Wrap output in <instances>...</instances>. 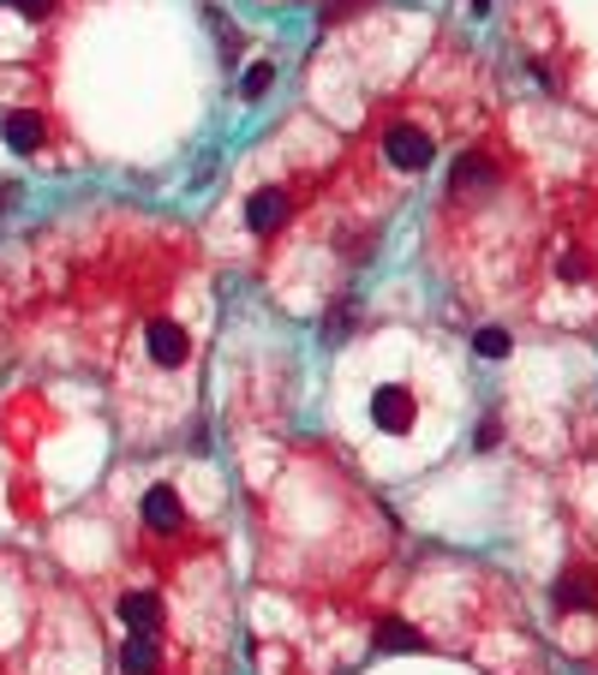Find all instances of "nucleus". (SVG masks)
Masks as SVG:
<instances>
[{
	"label": "nucleus",
	"instance_id": "f257e3e1",
	"mask_svg": "<svg viewBox=\"0 0 598 675\" xmlns=\"http://www.w3.org/2000/svg\"><path fill=\"white\" fill-rule=\"evenodd\" d=\"M413 419H419V401L401 389V383H384V389L372 395V424L377 431L401 436V431H413Z\"/></svg>",
	"mask_w": 598,
	"mask_h": 675
},
{
	"label": "nucleus",
	"instance_id": "f03ea898",
	"mask_svg": "<svg viewBox=\"0 0 598 675\" xmlns=\"http://www.w3.org/2000/svg\"><path fill=\"white\" fill-rule=\"evenodd\" d=\"M384 156L396 162L401 174H419V168H431V156H438V144H431V137L419 132V126H396V132L384 137Z\"/></svg>",
	"mask_w": 598,
	"mask_h": 675
},
{
	"label": "nucleus",
	"instance_id": "7ed1b4c3",
	"mask_svg": "<svg viewBox=\"0 0 598 675\" xmlns=\"http://www.w3.org/2000/svg\"><path fill=\"white\" fill-rule=\"evenodd\" d=\"M144 347H150V359H156L162 370H180L186 359H192V335H186L180 323H150V335H144Z\"/></svg>",
	"mask_w": 598,
	"mask_h": 675
},
{
	"label": "nucleus",
	"instance_id": "20e7f679",
	"mask_svg": "<svg viewBox=\"0 0 598 675\" xmlns=\"http://www.w3.org/2000/svg\"><path fill=\"white\" fill-rule=\"evenodd\" d=\"M139 514H144V527H150V532H180V527H186V508H180V496H174L168 485L144 490Z\"/></svg>",
	"mask_w": 598,
	"mask_h": 675
},
{
	"label": "nucleus",
	"instance_id": "39448f33",
	"mask_svg": "<svg viewBox=\"0 0 598 675\" xmlns=\"http://www.w3.org/2000/svg\"><path fill=\"white\" fill-rule=\"evenodd\" d=\"M246 222H252V233H276V228H288V191H257V198L246 203Z\"/></svg>",
	"mask_w": 598,
	"mask_h": 675
},
{
	"label": "nucleus",
	"instance_id": "423d86ee",
	"mask_svg": "<svg viewBox=\"0 0 598 675\" xmlns=\"http://www.w3.org/2000/svg\"><path fill=\"white\" fill-rule=\"evenodd\" d=\"M120 622L132 633H156L162 628V598L156 591H126V598H120Z\"/></svg>",
	"mask_w": 598,
	"mask_h": 675
},
{
	"label": "nucleus",
	"instance_id": "0eeeda50",
	"mask_svg": "<svg viewBox=\"0 0 598 675\" xmlns=\"http://www.w3.org/2000/svg\"><path fill=\"white\" fill-rule=\"evenodd\" d=\"M120 670H126V675H156V670H162L156 633H132V640H126V652H120Z\"/></svg>",
	"mask_w": 598,
	"mask_h": 675
},
{
	"label": "nucleus",
	"instance_id": "6e6552de",
	"mask_svg": "<svg viewBox=\"0 0 598 675\" xmlns=\"http://www.w3.org/2000/svg\"><path fill=\"white\" fill-rule=\"evenodd\" d=\"M43 137H48L43 114H7V144L19 150V156H31V150H43Z\"/></svg>",
	"mask_w": 598,
	"mask_h": 675
},
{
	"label": "nucleus",
	"instance_id": "1a4fd4ad",
	"mask_svg": "<svg viewBox=\"0 0 598 675\" xmlns=\"http://www.w3.org/2000/svg\"><path fill=\"white\" fill-rule=\"evenodd\" d=\"M372 640H377V652H425V633L396 622V616H389V622H377Z\"/></svg>",
	"mask_w": 598,
	"mask_h": 675
},
{
	"label": "nucleus",
	"instance_id": "9d476101",
	"mask_svg": "<svg viewBox=\"0 0 598 675\" xmlns=\"http://www.w3.org/2000/svg\"><path fill=\"white\" fill-rule=\"evenodd\" d=\"M497 180V168L485 156H461L455 162V191H479V186H491Z\"/></svg>",
	"mask_w": 598,
	"mask_h": 675
},
{
	"label": "nucleus",
	"instance_id": "9b49d317",
	"mask_svg": "<svg viewBox=\"0 0 598 675\" xmlns=\"http://www.w3.org/2000/svg\"><path fill=\"white\" fill-rule=\"evenodd\" d=\"M593 580H580V574H568V580H556V604H563V610H593Z\"/></svg>",
	"mask_w": 598,
	"mask_h": 675
},
{
	"label": "nucleus",
	"instance_id": "f8f14e48",
	"mask_svg": "<svg viewBox=\"0 0 598 675\" xmlns=\"http://www.w3.org/2000/svg\"><path fill=\"white\" fill-rule=\"evenodd\" d=\"M473 353H479V359H509V329L485 323L479 335H473Z\"/></svg>",
	"mask_w": 598,
	"mask_h": 675
},
{
	"label": "nucleus",
	"instance_id": "ddd939ff",
	"mask_svg": "<svg viewBox=\"0 0 598 675\" xmlns=\"http://www.w3.org/2000/svg\"><path fill=\"white\" fill-rule=\"evenodd\" d=\"M269 85H276V66L257 60V66H246V78H240V96H246V102H257V96H264Z\"/></svg>",
	"mask_w": 598,
	"mask_h": 675
},
{
	"label": "nucleus",
	"instance_id": "4468645a",
	"mask_svg": "<svg viewBox=\"0 0 598 675\" xmlns=\"http://www.w3.org/2000/svg\"><path fill=\"white\" fill-rule=\"evenodd\" d=\"M587 257H580V252H563V264H556V275H563V281H587Z\"/></svg>",
	"mask_w": 598,
	"mask_h": 675
},
{
	"label": "nucleus",
	"instance_id": "2eb2a0df",
	"mask_svg": "<svg viewBox=\"0 0 598 675\" xmlns=\"http://www.w3.org/2000/svg\"><path fill=\"white\" fill-rule=\"evenodd\" d=\"M12 12H24V19H48L54 0H12Z\"/></svg>",
	"mask_w": 598,
	"mask_h": 675
},
{
	"label": "nucleus",
	"instance_id": "dca6fc26",
	"mask_svg": "<svg viewBox=\"0 0 598 675\" xmlns=\"http://www.w3.org/2000/svg\"><path fill=\"white\" fill-rule=\"evenodd\" d=\"M473 449H497V419H485L479 431H473Z\"/></svg>",
	"mask_w": 598,
	"mask_h": 675
}]
</instances>
